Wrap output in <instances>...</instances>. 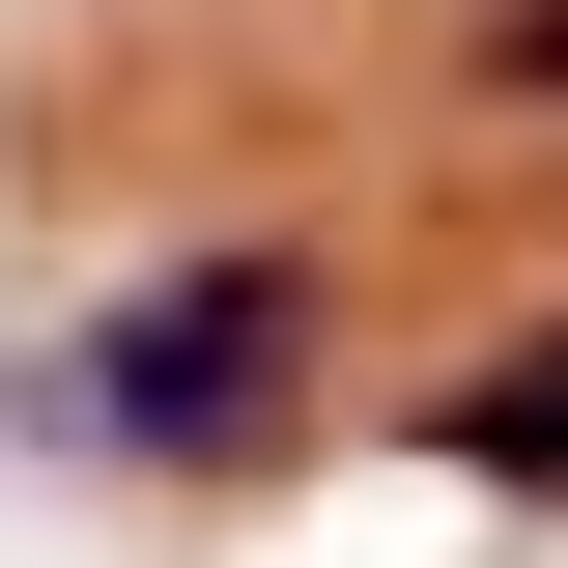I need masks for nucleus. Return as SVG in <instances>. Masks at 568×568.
Returning <instances> with one entry per match:
<instances>
[{"label": "nucleus", "mask_w": 568, "mask_h": 568, "mask_svg": "<svg viewBox=\"0 0 568 568\" xmlns=\"http://www.w3.org/2000/svg\"><path fill=\"white\" fill-rule=\"evenodd\" d=\"M398 426L455 455V484H568V342H484L455 398H398Z\"/></svg>", "instance_id": "2"}, {"label": "nucleus", "mask_w": 568, "mask_h": 568, "mask_svg": "<svg viewBox=\"0 0 568 568\" xmlns=\"http://www.w3.org/2000/svg\"><path fill=\"white\" fill-rule=\"evenodd\" d=\"M313 369H342V284L284 256V227H227V256H142L114 313L58 342V455H142V484H256L284 426H313Z\"/></svg>", "instance_id": "1"}, {"label": "nucleus", "mask_w": 568, "mask_h": 568, "mask_svg": "<svg viewBox=\"0 0 568 568\" xmlns=\"http://www.w3.org/2000/svg\"><path fill=\"white\" fill-rule=\"evenodd\" d=\"M484 85H511V114H568V0H511V29H484Z\"/></svg>", "instance_id": "3"}]
</instances>
